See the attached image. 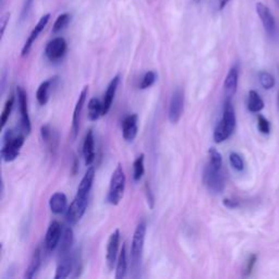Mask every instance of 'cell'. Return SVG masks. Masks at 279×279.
<instances>
[{
    "label": "cell",
    "mask_w": 279,
    "mask_h": 279,
    "mask_svg": "<svg viewBox=\"0 0 279 279\" xmlns=\"http://www.w3.org/2000/svg\"><path fill=\"white\" fill-rule=\"evenodd\" d=\"M236 128V113L235 108L232 106L231 100L226 98L224 104V110H223V117H221L218 125L215 128L214 131V141L216 143H221L226 141L227 138L231 136Z\"/></svg>",
    "instance_id": "6da1fadb"
},
{
    "label": "cell",
    "mask_w": 279,
    "mask_h": 279,
    "mask_svg": "<svg viewBox=\"0 0 279 279\" xmlns=\"http://www.w3.org/2000/svg\"><path fill=\"white\" fill-rule=\"evenodd\" d=\"M4 144L2 149V157L5 161L10 162L18 157L21 147L26 142V137L14 130H7L4 134Z\"/></svg>",
    "instance_id": "7a4b0ae2"
},
{
    "label": "cell",
    "mask_w": 279,
    "mask_h": 279,
    "mask_svg": "<svg viewBox=\"0 0 279 279\" xmlns=\"http://www.w3.org/2000/svg\"><path fill=\"white\" fill-rule=\"evenodd\" d=\"M145 236H146V223L145 221H141V223H140L135 228L133 238H132V243H131L130 260H131V267H132L133 272H138V269L141 268Z\"/></svg>",
    "instance_id": "3957f363"
},
{
    "label": "cell",
    "mask_w": 279,
    "mask_h": 279,
    "mask_svg": "<svg viewBox=\"0 0 279 279\" xmlns=\"http://www.w3.org/2000/svg\"><path fill=\"white\" fill-rule=\"evenodd\" d=\"M126 175L124 168H122L121 164H118L116 169L113 170L111 178H110V184L109 190L107 194V202L111 205H118L124 198L125 189H126Z\"/></svg>",
    "instance_id": "277c9868"
},
{
    "label": "cell",
    "mask_w": 279,
    "mask_h": 279,
    "mask_svg": "<svg viewBox=\"0 0 279 279\" xmlns=\"http://www.w3.org/2000/svg\"><path fill=\"white\" fill-rule=\"evenodd\" d=\"M203 182L212 193L220 194L225 190V177L221 169H216L210 164L203 172Z\"/></svg>",
    "instance_id": "5b68a950"
},
{
    "label": "cell",
    "mask_w": 279,
    "mask_h": 279,
    "mask_svg": "<svg viewBox=\"0 0 279 279\" xmlns=\"http://www.w3.org/2000/svg\"><path fill=\"white\" fill-rule=\"evenodd\" d=\"M184 107V92L182 88L177 87L174 93H172L169 110H168V119L172 125H176L179 122L180 118L182 116Z\"/></svg>",
    "instance_id": "8992f818"
},
{
    "label": "cell",
    "mask_w": 279,
    "mask_h": 279,
    "mask_svg": "<svg viewBox=\"0 0 279 279\" xmlns=\"http://www.w3.org/2000/svg\"><path fill=\"white\" fill-rule=\"evenodd\" d=\"M88 204V198H81L79 195H76L75 200L72 201L70 206L65 212V218L70 225H76L81 220L85 214Z\"/></svg>",
    "instance_id": "52a82bcc"
},
{
    "label": "cell",
    "mask_w": 279,
    "mask_h": 279,
    "mask_svg": "<svg viewBox=\"0 0 279 279\" xmlns=\"http://www.w3.org/2000/svg\"><path fill=\"white\" fill-rule=\"evenodd\" d=\"M68 45L63 37H56L49 42L45 47V56L52 62L61 60L67 54Z\"/></svg>",
    "instance_id": "ba28073f"
},
{
    "label": "cell",
    "mask_w": 279,
    "mask_h": 279,
    "mask_svg": "<svg viewBox=\"0 0 279 279\" xmlns=\"http://www.w3.org/2000/svg\"><path fill=\"white\" fill-rule=\"evenodd\" d=\"M119 244H120V230L116 229L110 236L106 248V265L109 270H112L117 264L119 257Z\"/></svg>",
    "instance_id": "9c48e42d"
},
{
    "label": "cell",
    "mask_w": 279,
    "mask_h": 279,
    "mask_svg": "<svg viewBox=\"0 0 279 279\" xmlns=\"http://www.w3.org/2000/svg\"><path fill=\"white\" fill-rule=\"evenodd\" d=\"M16 96H18V104L19 110L21 116V124L24 132L29 134L32 130L31 127V119L29 114V107H28V95L24 88L21 86L16 87Z\"/></svg>",
    "instance_id": "30bf717a"
},
{
    "label": "cell",
    "mask_w": 279,
    "mask_h": 279,
    "mask_svg": "<svg viewBox=\"0 0 279 279\" xmlns=\"http://www.w3.org/2000/svg\"><path fill=\"white\" fill-rule=\"evenodd\" d=\"M62 230L63 229L58 221L54 220L52 221L51 225H49L45 237V249L48 253H52L58 248Z\"/></svg>",
    "instance_id": "8fae6325"
},
{
    "label": "cell",
    "mask_w": 279,
    "mask_h": 279,
    "mask_svg": "<svg viewBox=\"0 0 279 279\" xmlns=\"http://www.w3.org/2000/svg\"><path fill=\"white\" fill-rule=\"evenodd\" d=\"M87 94H88V86H84V88L82 89V92H81V94H80V96L78 98L77 104L75 106V110H73L72 126H71V135H72L73 140H76L78 134H79L81 114H82V110H83V107L85 105Z\"/></svg>",
    "instance_id": "7c38bea8"
},
{
    "label": "cell",
    "mask_w": 279,
    "mask_h": 279,
    "mask_svg": "<svg viewBox=\"0 0 279 279\" xmlns=\"http://www.w3.org/2000/svg\"><path fill=\"white\" fill-rule=\"evenodd\" d=\"M49 20H51V14H49V13L44 14L42 18L39 19V21L37 22L35 28L32 30L30 36L28 37L26 44H24V46L22 48V52H21L22 57H26V56H28L30 54L33 44H34L35 40L38 38L40 33H42L44 31V29L47 27Z\"/></svg>",
    "instance_id": "4fadbf2b"
},
{
    "label": "cell",
    "mask_w": 279,
    "mask_h": 279,
    "mask_svg": "<svg viewBox=\"0 0 279 279\" xmlns=\"http://www.w3.org/2000/svg\"><path fill=\"white\" fill-rule=\"evenodd\" d=\"M257 12L267 34L273 35L276 31V21L269 8L262 3L257 4Z\"/></svg>",
    "instance_id": "5bb4252c"
},
{
    "label": "cell",
    "mask_w": 279,
    "mask_h": 279,
    "mask_svg": "<svg viewBox=\"0 0 279 279\" xmlns=\"http://www.w3.org/2000/svg\"><path fill=\"white\" fill-rule=\"evenodd\" d=\"M238 79H239V69H238V65H234L228 71L224 82V92L228 100H231L237 92Z\"/></svg>",
    "instance_id": "9a60e30c"
},
{
    "label": "cell",
    "mask_w": 279,
    "mask_h": 279,
    "mask_svg": "<svg viewBox=\"0 0 279 279\" xmlns=\"http://www.w3.org/2000/svg\"><path fill=\"white\" fill-rule=\"evenodd\" d=\"M58 266L56 269V279H63L67 278L71 275L72 272H75V266H76V259L75 255H65L63 258H60Z\"/></svg>",
    "instance_id": "2e32d148"
},
{
    "label": "cell",
    "mask_w": 279,
    "mask_h": 279,
    "mask_svg": "<svg viewBox=\"0 0 279 279\" xmlns=\"http://www.w3.org/2000/svg\"><path fill=\"white\" fill-rule=\"evenodd\" d=\"M137 134V114H129L122 122V136L127 142H133Z\"/></svg>",
    "instance_id": "e0dca14e"
},
{
    "label": "cell",
    "mask_w": 279,
    "mask_h": 279,
    "mask_svg": "<svg viewBox=\"0 0 279 279\" xmlns=\"http://www.w3.org/2000/svg\"><path fill=\"white\" fill-rule=\"evenodd\" d=\"M120 83V76L113 77V79L110 81V83L108 84L107 89H106L104 98H103V116L107 114L108 111L110 110V107L113 102L114 95H116L118 85Z\"/></svg>",
    "instance_id": "ac0fdd59"
},
{
    "label": "cell",
    "mask_w": 279,
    "mask_h": 279,
    "mask_svg": "<svg viewBox=\"0 0 279 279\" xmlns=\"http://www.w3.org/2000/svg\"><path fill=\"white\" fill-rule=\"evenodd\" d=\"M94 179H95V168L88 167L85 175L83 176V178H82L81 182L78 187L77 195L81 196V198H88V194L92 190Z\"/></svg>",
    "instance_id": "d6986e66"
},
{
    "label": "cell",
    "mask_w": 279,
    "mask_h": 279,
    "mask_svg": "<svg viewBox=\"0 0 279 279\" xmlns=\"http://www.w3.org/2000/svg\"><path fill=\"white\" fill-rule=\"evenodd\" d=\"M73 242H75V234L71 227H65L62 230L61 239L59 242V258H63L65 255H69Z\"/></svg>",
    "instance_id": "ffe728a7"
},
{
    "label": "cell",
    "mask_w": 279,
    "mask_h": 279,
    "mask_svg": "<svg viewBox=\"0 0 279 279\" xmlns=\"http://www.w3.org/2000/svg\"><path fill=\"white\" fill-rule=\"evenodd\" d=\"M49 207L56 215H60L68 210V200L67 196L62 192L54 193L49 199Z\"/></svg>",
    "instance_id": "44dd1931"
},
{
    "label": "cell",
    "mask_w": 279,
    "mask_h": 279,
    "mask_svg": "<svg viewBox=\"0 0 279 279\" xmlns=\"http://www.w3.org/2000/svg\"><path fill=\"white\" fill-rule=\"evenodd\" d=\"M83 156L86 166H91L95 159V141L93 130H88L83 143Z\"/></svg>",
    "instance_id": "7402d4cb"
},
{
    "label": "cell",
    "mask_w": 279,
    "mask_h": 279,
    "mask_svg": "<svg viewBox=\"0 0 279 279\" xmlns=\"http://www.w3.org/2000/svg\"><path fill=\"white\" fill-rule=\"evenodd\" d=\"M40 265H42V250L37 248L33 252V255L30 260V264L26 270V274H24V278L27 279L34 278L40 268Z\"/></svg>",
    "instance_id": "603a6c76"
},
{
    "label": "cell",
    "mask_w": 279,
    "mask_h": 279,
    "mask_svg": "<svg viewBox=\"0 0 279 279\" xmlns=\"http://www.w3.org/2000/svg\"><path fill=\"white\" fill-rule=\"evenodd\" d=\"M128 272V255H127V245L126 243H122V248L119 253L118 261L116 264V277L117 279H122L127 276Z\"/></svg>",
    "instance_id": "cb8c5ba5"
},
{
    "label": "cell",
    "mask_w": 279,
    "mask_h": 279,
    "mask_svg": "<svg viewBox=\"0 0 279 279\" xmlns=\"http://www.w3.org/2000/svg\"><path fill=\"white\" fill-rule=\"evenodd\" d=\"M87 116L91 121H96L103 116V103L98 98H91L87 106Z\"/></svg>",
    "instance_id": "d4e9b609"
},
{
    "label": "cell",
    "mask_w": 279,
    "mask_h": 279,
    "mask_svg": "<svg viewBox=\"0 0 279 279\" xmlns=\"http://www.w3.org/2000/svg\"><path fill=\"white\" fill-rule=\"evenodd\" d=\"M40 134H42V138L45 141V143L49 146L51 150H56L57 143H58V136L55 131L47 125L42 126L40 128Z\"/></svg>",
    "instance_id": "484cf974"
},
{
    "label": "cell",
    "mask_w": 279,
    "mask_h": 279,
    "mask_svg": "<svg viewBox=\"0 0 279 279\" xmlns=\"http://www.w3.org/2000/svg\"><path fill=\"white\" fill-rule=\"evenodd\" d=\"M54 80H47L44 81L42 84H40L36 91V100L38 102L39 105L45 106L48 103L49 100V89H51L52 85H53Z\"/></svg>",
    "instance_id": "4316f807"
},
{
    "label": "cell",
    "mask_w": 279,
    "mask_h": 279,
    "mask_svg": "<svg viewBox=\"0 0 279 279\" xmlns=\"http://www.w3.org/2000/svg\"><path fill=\"white\" fill-rule=\"evenodd\" d=\"M248 108L251 112H259L264 108V102L255 91L249 92Z\"/></svg>",
    "instance_id": "83f0119b"
},
{
    "label": "cell",
    "mask_w": 279,
    "mask_h": 279,
    "mask_svg": "<svg viewBox=\"0 0 279 279\" xmlns=\"http://www.w3.org/2000/svg\"><path fill=\"white\" fill-rule=\"evenodd\" d=\"M71 21V14L70 13H62L58 15V18L56 19L54 26H53V33H59L63 31L65 28L69 26V23Z\"/></svg>",
    "instance_id": "f1b7e54d"
},
{
    "label": "cell",
    "mask_w": 279,
    "mask_h": 279,
    "mask_svg": "<svg viewBox=\"0 0 279 279\" xmlns=\"http://www.w3.org/2000/svg\"><path fill=\"white\" fill-rule=\"evenodd\" d=\"M145 172L144 168V154L138 155L133 162V179L134 181H140Z\"/></svg>",
    "instance_id": "f546056e"
},
{
    "label": "cell",
    "mask_w": 279,
    "mask_h": 279,
    "mask_svg": "<svg viewBox=\"0 0 279 279\" xmlns=\"http://www.w3.org/2000/svg\"><path fill=\"white\" fill-rule=\"evenodd\" d=\"M13 104H14V96L10 95V97L8 98L6 104H5V107H4V110H3V113H2V118H0V122H2V128H5L8 119H9V117H10L11 110L13 108Z\"/></svg>",
    "instance_id": "4dcf8cb0"
},
{
    "label": "cell",
    "mask_w": 279,
    "mask_h": 279,
    "mask_svg": "<svg viewBox=\"0 0 279 279\" xmlns=\"http://www.w3.org/2000/svg\"><path fill=\"white\" fill-rule=\"evenodd\" d=\"M208 155H210V165H212L216 169H221L223 167V157H221V154L214 149V147H211L208 151Z\"/></svg>",
    "instance_id": "1f68e13d"
},
{
    "label": "cell",
    "mask_w": 279,
    "mask_h": 279,
    "mask_svg": "<svg viewBox=\"0 0 279 279\" xmlns=\"http://www.w3.org/2000/svg\"><path fill=\"white\" fill-rule=\"evenodd\" d=\"M259 79H260V83L265 89L273 88L274 85H275V79L268 72H265V71L261 72L259 75Z\"/></svg>",
    "instance_id": "d6a6232c"
},
{
    "label": "cell",
    "mask_w": 279,
    "mask_h": 279,
    "mask_svg": "<svg viewBox=\"0 0 279 279\" xmlns=\"http://www.w3.org/2000/svg\"><path fill=\"white\" fill-rule=\"evenodd\" d=\"M156 79H157V76H156V73L154 71L146 72L144 75V77H143V79H142L141 84H140V88L146 89V88L151 87L155 83Z\"/></svg>",
    "instance_id": "836d02e7"
},
{
    "label": "cell",
    "mask_w": 279,
    "mask_h": 279,
    "mask_svg": "<svg viewBox=\"0 0 279 279\" xmlns=\"http://www.w3.org/2000/svg\"><path fill=\"white\" fill-rule=\"evenodd\" d=\"M229 161H230L231 166L238 170V171H242L244 169V162L241 156L239 154H237L235 152L229 154Z\"/></svg>",
    "instance_id": "e575fe53"
},
{
    "label": "cell",
    "mask_w": 279,
    "mask_h": 279,
    "mask_svg": "<svg viewBox=\"0 0 279 279\" xmlns=\"http://www.w3.org/2000/svg\"><path fill=\"white\" fill-rule=\"evenodd\" d=\"M258 127H259V130L261 131L262 133H264V134L269 133V131H270L269 122L265 117L261 116V114L258 117Z\"/></svg>",
    "instance_id": "d590c367"
},
{
    "label": "cell",
    "mask_w": 279,
    "mask_h": 279,
    "mask_svg": "<svg viewBox=\"0 0 279 279\" xmlns=\"http://www.w3.org/2000/svg\"><path fill=\"white\" fill-rule=\"evenodd\" d=\"M10 18H11V13L6 12L3 14L2 19H0V35H2V38L5 35V32H6L8 23H9V21H10Z\"/></svg>",
    "instance_id": "8d00e7d4"
},
{
    "label": "cell",
    "mask_w": 279,
    "mask_h": 279,
    "mask_svg": "<svg viewBox=\"0 0 279 279\" xmlns=\"http://www.w3.org/2000/svg\"><path fill=\"white\" fill-rule=\"evenodd\" d=\"M255 262H257V255H255V254H252V255L249 257L247 263H245L244 269H243V273H244L245 276H248V275L251 274L254 265H255Z\"/></svg>",
    "instance_id": "74e56055"
},
{
    "label": "cell",
    "mask_w": 279,
    "mask_h": 279,
    "mask_svg": "<svg viewBox=\"0 0 279 279\" xmlns=\"http://www.w3.org/2000/svg\"><path fill=\"white\" fill-rule=\"evenodd\" d=\"M33 2H34V0H26V2H24V5L22 7V12H21V21L26 20L28 18V15L31 11Z\"/></svg>",
    "instance_id": "f35d334b"
},
{
    "label": "cell",
    "mask_w": 279,
    "mask_h": 279,
    "mask_svg": "<svg viewBox=\"0 0 279 279\" xmlns=\"http://www.w3.org/2000/svg\"><path fill=\"white\" fill-rule=\"evenodd\" d=\"M145 193H146V199H147V203H149L150 207L153 208L154 207V195L151 191V187L149 184V182L145 183Z\"/></svg>",
    "instance_id": "ab89813d"
},
{
    "label": "cell",
    "mask_w": 279,
    "mask_h": 279,
    "mask_svg": "<svg viewBox=\"0 0 279 279\" xmlns=\"http://www.w3.org/2000/svg\"><path fill=\"white\" fill-rule=\"evenodd\" d=\"M223 203H224L225 206L228 208H236V207L239 206V202H238L237 200H234V199H225L223 201Z\"/></svg>",
    "instance_id": "60d3db41"
},
{
    "label": "cell",
    "mask_w": 279,
    "mask_h": 279,
    "mask_svg": "<svg viewBox=\"0 0 279 279\" xmlns=\"http://www.w3.org/2000/svg\"><path fill=\"white\" fill-rule=\"evenodd\" d=\"M229 2H230V0H218V10L219 11L224 10Z\"/></svg>",
    "instance_id": "b9f144b4"
},
{
    "label": "cell",
    "mask_w": 279,
    "mask_h": 279,
    "mask_svg": "<svg viewBox=\"0 0 279 279\" xmlns=\"http://www.w3.org/2000/svg\"><path fill=\"white\" fill-rule=\"evenodd\" d=\"M201 2H203V0H193V3H195V4H199Z\"/></svg>",
    "instance_id": "7bdbcfd3"
}]
</instances>
